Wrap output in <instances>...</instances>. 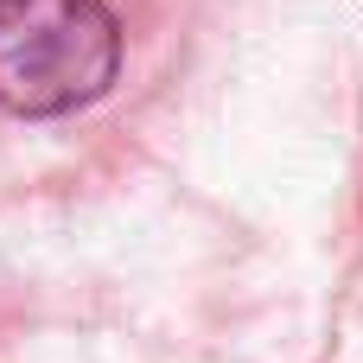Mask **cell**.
I'll list each match as a JSON object with an SVG mask.
<instances>
[{
    "label": "cell",
    "mask_w": 363,
    "mask_h": 363,
    "mask_svg": "<svg viewBox=\"0 0 363 363\" xmlns=\"http://www.w3.org/2000/svg\"><path fill=\"white\" fill-rule=\"evenodd\" d=\"M121 70V26L102 0H0V108L70 115Z\"/></svg>",
    "instance_id": "1"
}]
</instances>
